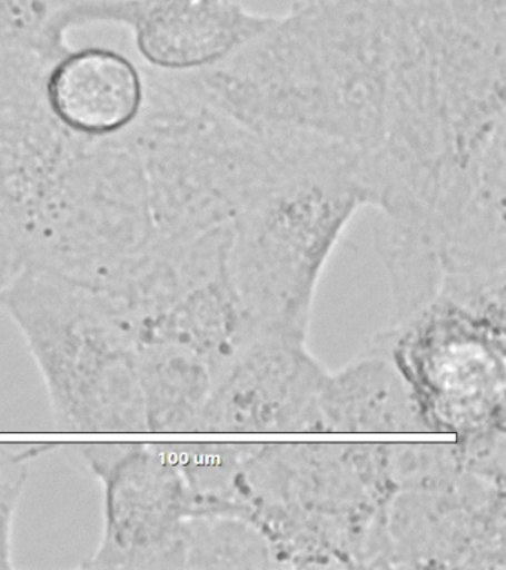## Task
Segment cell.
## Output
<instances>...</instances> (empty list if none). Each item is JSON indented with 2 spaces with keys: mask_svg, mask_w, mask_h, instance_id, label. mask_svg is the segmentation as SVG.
I'll list each match as a JSON object with an SVG mask.
<instances>
[{
  "mask_svg": "<svg viewBox=\"0 0 506 570\" xmlns=\"http://www.w3.org/2000/svg\"><path fill=\"white\" fill-rule=\"evenodd\" d=\"M0 307L37 363L57 430L148 431L135 336L103 292L68 276L28 269L3 289Z\"/></svg>",
  "mask_w": 506,
  "mask_h": 570,
  "instance_id": "6da1fadb",
  "label": "cell"
},
{
  "mask_svg": "<svg viewBox=\"0 0 506 570\" xmlns=\"http://www.w3.org/2000/svg\"><path fill=\"white\" fill-rule=\"evenodd\" d=\"M75 463L103 484V530L83 569H167L186 560L189 511L166 444L70 443Z\"/></svg>",
  "mask_w": 506,
  "mask_h": 570,
  "instance_id": "7a4b0ae2",
  "label": "cell"
},
{
  "mask_svg": "<svg viewBox=\"0 0 506 570\" xmlns=\"http://www.w3.org/2000/svg\"><path fill=\"white\" fill-rule=\"evenodd\" d=\"M275 18L241 0H122L119 26L131 31L148 69L195 75L235 56Z\"/></svg>",
  "mask_w": 506,
  "mask_h": 570,
  "instance_id": "3957f363",
  "label": "cell"
},
{
  "mask_svg": "<svg viewBox=\"0 0 506 570\" xmlns=\"http://www.w3.org/2000/svg\"><path fill=\"white\" fill-rule=\"evenodd\" d=\"M43 96L57 122L86 138L131 128L148 97L145 71L122 52L103 47L70 49L48 67Z\"/></svg>",
  "mask_w": 506,
  "mask_h": 570,
  "instance_id": "277c9868",
  "label": "cell"
},
{
  "mask_svg": "<svg viewBox=\"0 0 506 570\" xmlns=\"http://www.w3.org/2000/svg\"><path fill=\"white\" fill-rule=\"evenodd\" d=\"M109 0H0V43L47 61L70 51V31L108 24Z\"/></svg>",
  "mask_w": 506,
  "mask_h": 570,
  "instance_id": "5b68a950",
  "label": "cell"
},
{
  "mask_svg": "<svg viewBox=\"0 0 506 570\" xmlns=\"http://www.w3.org/2000/svg\"><path fill=\"white\" fill-rule=\"evenodd\" d=\"M59 443L0 440V569L14 568L12 532L20 499L37 459L54 452Z\"/></svg>",
  "mask_w": 506,
  "mask_h": 570,
  "instance_id": "8992f818",
  "label": "cell"
}]
</instances>
